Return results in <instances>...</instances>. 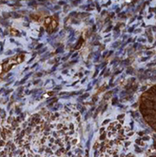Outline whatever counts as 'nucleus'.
<instances>
[{"label": "nucleus", "instance_id": "1", "mask_svg": "<svg viewBox=\"0 0 156 157\" xmlns=\"http://www.w3.org/2000/svg\"><path fill=\"white\" fill-rule=\"evenodd\" d=\"M44 25H45V26L47 27V30L52 31V30H54V29H55V26H56V21H55V18L48 17V18H46V19H45V21H44Z\"/></svg>", "mask_w": 156, "mask_h": 157}]
</instances>
